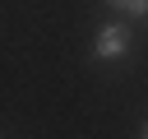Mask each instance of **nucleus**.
I'll list each match as a JSON object with an SVG mask.
<instances>
[{"label":"nucleus","instance_id":"f03ea898","mask_svg":"<svg viewBox=\"0 0 148 139\" xmlns=\"http://www.w3.org/2000/svg\"><path fill=\"white\" fill-rule=\"evenodd\" d=\"M120 9H125V14H130V19H139V14H148V0H125V5H120Z\"/></svg>","mask_w":148,"mask_h":139},{"label":"nucleus","instance_id":"f257e3e1","mask_svg":"<svg viewBox=\"0 0 148 139\" xmlns=\"http://www.w3.org/2000/svg\"><path fill=\"white\" fill-rule=\"evenodd\" d=\"M130 51V23H102L92 37V60H120Z\"/></svg>","mask_w":148,"mask_h":139},{"label":"nucleus","instance_id":"20e7f679","mask_svg":"<svg viewBox=\"0 0 148 139\" xmlns=\"http://www.w3.org/2000/svg\"><path fill=\"white\" fill-rule=\"evenodd\" d=\"M143 139H148V125H143Z\"/></svg>","mask_w":148,"mask_h":139},{"label":"nucleus","instance_id":"7ed1b4c3","mask_svg":"<svg viewBox=\"0 0 148 139\" xmlns=\"http://www.w3.org/2000/svg\"><path fill=\"white\" fill-rule=\"evenodd\" d=\"M111 5H125V0H111Z\"/></svg>","mask_w":148,"mask_h":139}]
</instances>
